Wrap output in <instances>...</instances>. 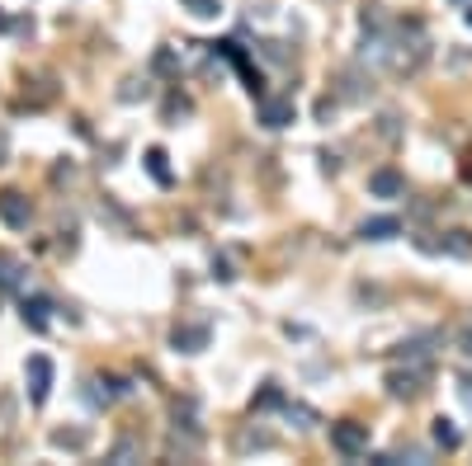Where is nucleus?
<instances>
[{
    "label": "nucleus",
    "mask_w": 472,
    "mask_h": 466,
    "mask_svg": "<svg viewBox=\"0 0 472 466\" xmlns=\"http://www.w3.org/2000/svg\"><path fill=\"white\" fill-rule=\"evenodd\" d=\"M331 448H336L345 461L368 457V424H359V419H340V424H331Z\"/></svg>",
    "instance_id": "nucleus-1"
},
{
    "label": "nucleus",
    "mask_w": 472,
    "mask_h": 466,
    "mask_svg": "<svg viewBox=\"0 0 472 466\" xmlns=\"http://www.w3.org/2000/svg\"><path fill=\"white\" fill-rule=\"evenodd\" d=\"M430 381V363H412V368H393L387 372V396L393 400H416Z\"/></svg>",
    "instance_id": "nucleus-2"
},
{
    "label": "nucleus",
    "mask_w": 472,
    "mask_h": 466,
    "mask_svg": "<svg viewBox=\"0 0 472 466\" xmlns=\"http://www.w3.org/2000/svg\"><path fill=\"white\" fill-rule=\"evenodd\" d=\"M24 381H29V400H33V406H48V391H52V363H48L43 353H33V358H29Z\"/></svg>",
    "instance_id": "nucleus-3"
},
{
    "label": "nucleus",
    "mask_w": 472,
    "mask_h": 466,
    "mask_svg": "<svg viewBox=\"0 0 472 466\" xmlns=\"http://www.w3.org/2000/svg\"><path fill=\"white\" fill-rule=\"evenodd\" d=\"M29 217H33L29 198H24V194H14V188H5V194H0V222H5L10 231H24Z\"/></svg>",
    "instance_id": "nucleus-4"
},
{
    "label": "nucleus",
    "mask_w": 472,
    "mask_h": 466,
    "mask_svg": "<svg viewBox=\"0 0 472 466\" xmlns=\"http://www.w3.org/2000/svg\"><path fill=\"white\" fill-rule=\"evenodd\" d=\"M368 194L374 198H406V179L397 169H374V175H368Z\"/></svg>",
    "instance_id": "nucleus-5"
},
{
    "label": "nucleus",
    "mask_w": 472,
    "mask_h": 466,
    "mask_svg": "<svg viewBox=\"0 0 472 466\" xmlns=\"http://www.w3.org/2000/svg\"><path fill=\"white\" fill-rule=\"evenodd\" d=\"M208 339H213L208 325H180V330L171 334V344H175L180 353H203V349H208Z\"/></svg>",
    "instance_id": "nucleus-6"
},
{
    "label": "nucleus",
    "mask_w": 472,
    "mask_h": 466,
    "mask_svg": "<svg viewBox=\"0 0 472 466\" xmlns=\"http://www.w3.org/2000/svg\"><path fill=\"white\" fill-rule=\"evenodd\" d=\"M260 123L270 127V132L289 127L293 123V99H260Z\"/></svg>",
    "instance_id": "nucleus-7"
},
{
    "label": "nucleus",
    "mask_w": 472,
    "mask_h": 466,
    "mask_svg": "<svg viewBox=\"0 0 472 466\" xmlns=\"http://www.w3.org/2000/svg\"><path fill=\"white\" fill-rule=\"evenodd\" d=\"M430 438H435V448H444V452H458V429H454V419L449 415H440V419H430Z\"/></svg>",
    "instance_id": "nucleus-8"
},
{
    "label": "nucleus",
    "mask_w": 472,
    "mask_h": 466,
    "mask_svg": "<svg viewBox=\"0 0 472 466\" xmlns=\"http://www.w3.org/2000/svg\"><path fill=\"white\" fill-rule=\"evenodd\" d=\"M359 236L364 241H393V236H402V222L397 217H368L359 226Z\"/></svg>",
    "instance_id": "nucleus-9"
},
{
    "label": "nucleus",
    "mask_w": 472,
    "mask_h": 466,
    "mask_svg": "<svg viewBox=\"0 0 472 466\" xmlns=\"http://www.w3.org/2000/svg\"><path fill=\"white\" fill-rule=\"evenodd\" d=\"M19 311H24V325H29V330L43 334V330H48V311H52V302H48V297H24V306H19Z\"/></svg>",
    "instance_id": "nucleus-10"
},
{
    "label": "nucleus",
    "mask_w": 472,
    "mask_h": 466,
    "mask_svg": "<svg viewBox=\"0 0 472 466\" xmlns=\"http://www.w3.org/2000/svg\"><path fill=\"white\" fill-rule=\"evenodd\" d=\"M283 419H289L293 429H317L321 424V415L312 406H302V400H283Z\"/></svg>",
    "instance_id": "nucleus-11"
},
{
    "label": "nucleus",
    "mask_w": 472,
    "mask_h": 466,
    "mask_svg": "<svg viewBox=\"0 0 472 466\" xmlns=\"http://www.w3.org/2000/svg\"><path fill=\"white\" fill-rule=\"evenodd\" d=\"M147 175H152L161 188H171V184H175V175H171V165H166V151H161V146H152V151H147Z\"/></svg>",
    "instance_id": "nucleus-12"
},
{
    "label": "nucleus",
    "mask_w": 472,
    "mask_h": 466,
    "mask_svg": "<svg viewBox=\"0 0 472 466\" xmlns=\"http://www.w3.org/2000/svg\"><path fill=\"white\" fill-rule=\"evenodd\" d=\"M359 29H364V33H387L393 24H387L383 5H364V10H359Z\"/></svg>",
    "instance_id": "nucleus-13"
},
{
    "label": "nucleus",
    "mask_w": 472,
    "mask_h": 466,
    "mask_svg": "<svg viewBox=\"0 0 472 466\" xmlns=\"http://www.w3.org/2000/svg\"><path fill=\"white\" fill-rule=\"evenodd\" d=\"M440 250H449V254H458V260H467V254H472V241H467V231H449V236L440 241Z\"/></svg>",
    "instance_id": "nucleus-14"
},
{
    "label": "nucleus",
    "mask_w": 472,
    "mask_h": 466,
    "mask_svg": "<svg viewBox=\"0 0 472 466\" xmlns=\"http://www.w3.org/2000/svg\"><path fill=\"white\" fill-rule=\"evenodd\" d=\"M19 273H24V269H19L14 260H10V254H0V288H19Z\"/></svg>",
    "instance_id": "nucleus-15"
},
{
    "label": "nucleus",
    "mask_w": 472,
    "mask_h": 466,
    "mask_svg": "<svg viewBox=\"0 0 472 466\" xmlns=\"http://www.w3.org/2000/svg\"><path fill=\"white\" fill-rule=\"evenodd\" d=\"M274 406H283V391H279L274 381H270V387H264V391L251 400V410H274Z\"/></svg>",
    "instance_id": "nucleus-16"
},
{
    "label": "nucleus",
    "mask_w": 472,
    "mask_h": 466,
    "mask_svg": "<svg viewBox=\"0 0 472 466\" xmlns=\"http://www.w3.org/2000/svg\"><path fill=\"white\" fill-rule=\"evenodd\" d=\"M184 5H190V14H199V19H213L222 5H217V0H184Z\"/></svg>",
    "instance_id": "nucleus-17"
},
{
    "label": "nucleus",
    "mask_w": 472,
    "mask_h": 466,
    "mask_svg": "<svg viewBox=\"0 0 472 466\" xmlns=\"http://www.w3.org/2000/svg\"><path fill=\"white\" fill-rule=\"evenodd\" d=\"M57 448H86V434H52Z\"/></svg>",
    "instance_id": "nucleus-18"
},
{
    "label": "nucleus",
    "mask_w": 472,
    "mask_h": 466,
    "mask_svg": "<svg viewBox=\"0 0 472 466\" xmlns=\"http://www.w3.org/2000/svg\"><path fill=\"white\" fill-rule=\"evenodd\" d=\"M175 67H180L175 52H171V48H161V52H156V71H175Z\"/></svg>",
    "instance_id": "nucleus-19"
},
{
    "label": "nucleus",
    "mask_w": 472,
    "mask_h": 466,
    "mask_svg": "<svg viewBox=\"0 0 472 466\" xmlns=\"http://www.w3.org/2000/svg\"><path fill=\"white\" fill-rule=\"evenodd\" d=\"M213 279H217V283H232L236 273H232V264H227V260H213Z\"/></svg>",
    "instance_id": "nucleus-20"
},
{
    "label": "nucleus",
    "mask_w": 472,
    "mask_h": 466,
    "mask_svg": "<svg viewBox=\"0 0 472 466\" xmlns=\"http://www.w3.org/2000/svg\"><path fill=\"white\" fill-rule=\"evenodd\" d=\"M137 457V448H133V443H118V448L109 452V461H133Z\"/></svg>",
    "instance_id": "nucleus-21"
},
{
    "label": "nucleus",
    "mask_w": 472,
    "mask_h": 466,
    "mask_svg": "<svg viewBox=\"0 0 472 466\" xmlns=\"http://www.w3.org/2000/svg\"><path fill=\"white\" fill-rule=\"evenodd\" d=\"M458 396H463V406H467V415H472V377H458Z\"/></svg>",
    "instance_id": "nucleus-22"
},
{
    "label": "nucleus",
    "mask_w": 472,
    "mask_h": 466,
    "mask_svg": "<svg viewBox=\"0 0 472 466\" xmlns=\"http://www.w3.org/2000/svg\"><path fill=\"white\" fill-rule=\"evenodd\" d=\"M458 353H463V358H472V325L458 334Z\"/></svg>",
    "instance_id": "nucleus-23"
},
{
    "label": "nucleus",
    "mask_w": 472,
    "mask_h": 466,
    "mask_svg": "<svg viewBox=\"0 0 472 466\" xmlns=\"http://www.w3.org/2000/svg\"><path fill=\"white\" fill-rule=\"evenodd\" d=\"M463 19H467V24H472V5H467V10H463Z\"/></svg>",
    "instance_id": "nucleus-24"
},
{
    "label": "nucleus",
    "mask_w": 472,
    "mask_h": 466,
    "mask_svg": "<svg viewBox=\"0 0 472 466\" xmlns=\"http://www.w3.org/2000/svg\"><path fill=\"white\" fill-rule=\"evenodd\" d=\"M454 5H463V10H467V5H472V0H454Z\"/></svg>",
    "instance_id": "nucleus-25"
},
{
    "label": "nucleus",
    "mask_w": 472,
    "mask_h": 466,
    "mask_svg": "<svg viewBox=\"0 0 472 466\" xmlns=\"http://www.w3.org/2000/svg\"><path fill=\"white\" fill-rule=\"evenodd\" d=\"M0 156H5V137H0Z\"/></svg>",
    "instance_id": "nucleus-26"
}]
</instances>
